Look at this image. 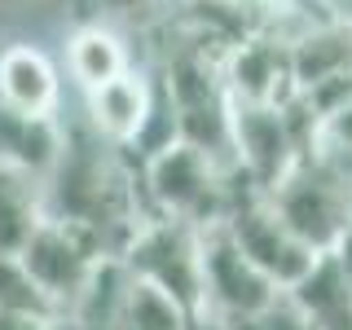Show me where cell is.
<instances>
[{
    "instance_id": "cell-1",
    "label": "cell",
    "mask_w": 352,
    "mask_h": 330,
    "mask_svg": "<svg viewBox=\"0 0 352 330\" xmlns=\"http://www.w3.org/2000/svg\"><path fill=\"white\" fill-rule=\"evenodd\" d=\"M44 216L84 229L106 260H119L150 220L137 159L93 128H66L62 154L44 176Z\"/></svg>"
},
{
    "instance_id": "cell-2",
    "label": "cell",
    "mask_w": 352,
    "mask_h": 330,
    "mask_svg": "<svg viewBox=\"0 0 352 330\" xmlns=\"http://www.w3.org/2000/svg\"><path fill=\"white\" fill-rule=\"evenodd\" d=\"M141 194H146L150 216H176L207 229L225 216L229 190H234V168H220L212 154L176 137L172 146L137 163Z\"/></svg>"
},
{
    "instance_id": "cell-3",
    "label": "cell",
    "mask_w": 352,
    "mask_h": 330,
    "mask_svg": "<svg viewBox=\"0 0 352 330\" xmlns=\"http://www.w3.org/2000/svg\"><path fill=\"white\" fill-rule=\"evenodd\" d=\"M220 225H225V234L234 238L242 256L286 291L317 264V251L278 216L269 190L251 185L238 168H234V190H229V207L220 216Z\"/></svg>"
},
{
    "instance_id": "cell-4",
    "label": "cell",
    "mask_w": 352,
    "mask_h": 330,
    "mask_svg": "<svg viewBox=\"0 0 352 330\" xmlns=\"http://www.w3.org/2000/svg\"><path fill=\"white\" fill-rule=\"evenodd\" d=\"M124 269L172 295L194 322H203V229L176 216H150L128 242Z\"/></svg>"
},
{
    "instance_id": "cell-5",
    "label": "cell",
    "mask_w": 352,
    "mask_h": 330,
    "mask_svg": "<svg viewBox=\"0 0 352 330\" xmlns=\"http://www.w3.org/2000/svg\"><path fill=\"white\" fill-rule=\"evenodd\" d=\"M273 207L286 225L300 234L317 256H326L330 242L344 234V225L352 220V185L348 172H339L335 163L304 154L291 172L269 190Z\"/></svg>"
},
{
    "instance_id": "cell-6",
    "label": "cell",
    "mask_w": 352,
    "mask_h": 330,
    "mask_svg": "<svg viewBox=\"0 0 352 330\" xmlns=\"http://www.w3.org/2000/svg\"><path fill=\"white\" fill-rule=\"evenodd\" d=\"M286 286H278L269 273H260L234 238L225 234V225L203 229V322H229V317H247L278 300ZM198 322V326H203Z\"/></svg>"
},
{
    "instance_id": "cell-7",
    "label": "cell",
    "mask_w": 352,
    "mask_h": 330,
    "mask_svg": "<svg viewBox=\"0 0 352 330\" xmlns=\"http://www.w3.org/2000/svg\"><path fill=\"white\" fill-rule=\"evenodd\" d=\"M22 269L36 278V286L53 300L58 308V317L71 308V300L84 291L88 273L97 269V260H106L102 251H97V242L84 234V229L66 225V220H53L44 216L36 229H31V238L22 242L18 251Z\"/></svg>"
},
{
    "instance_id": "cell-8",
    "label": "cell",
    "mask_w": 352,
    "mask_h": 330,
    "mask_svg": "<svg viewBox=\"0 0 352 330\" xmlns=\"http://www.w3.org/2000/svg\"><path fill=\"white\" fill-rule=\"evenodd\" d=\"M229 132H234V168L260 190H273L304 159L282 106L229 102Z\"/></svg>"
},
{
    "instance_id": "cell-9",
    "label": "cell",
    "mask_w": 352,
    "mask_h": 330,
    "mask_svg": "<svg viewBox=\"0 0 352 330\" xmlns=\"http://www.w3.org/2000/svg\"><path fill=\"white\" fill-rule=\"evenodd\" d=\"M220 84H225L229 102H269L282 106L291 102L300 88L291 75V58L286 44L269 31H247L242 40H234L220 58Z\"/></svg>"
},
{
    "instance_id": "cell-10",
    "label": "cell",
    "mask_w": 352,
    "mask_h": 330,
    "mask_svg": "<svg viewBox=\"0 0 352 330\" xmlns=\"http://www.w3.org/2000/svg\"><path fill=\"white\" fill-rule=\"evenodd\" d=\"M84 102H88V128L102 132L106 141H115V146H128V141L141 132V124H146V115H150L154 80L141 75L137 66H128V71L84 88Z\"/></svg>"
},
{
    "instance_id": "cell-11",
    "label": "cell",
    "mask_w": 352,
    "mask_h": 330,
    "mask_svg": "<svg viewBox=\"0 0 352 330\" xmlns=\"http://www.w3.org/2000/svg\"><path fill=\"white\" fill-rule=\"evenodd\" d=\"M62 141L66 128L58 124V115H27L0 102V163L44 181L62 154Z\"/></svg>"
},
{
    "instance_id": "cell-12",
    "label": "cell",
    "mask_w": 352,
    "mask_h": 330,
    "mask_svg": "<svg viewBox=\"0 0 352 330\" xmlns=\"http://www.w3.org/2000/svg\"><path fill=\"white\" fill-rule=\"evenodd\" d=\"M62 80L36 44H9L0 53V102L27 115H58Z\"/></svg>"
},
{
    "instance_id": "cell-13",
    "label": "cell",
    "mask_w": 352,
    "mask_h": 330,
    "mask_svg": "<svg viewBox=\"0 0 352 330\" xmlns=\"http://www.w3.org/2000/svg\"><path fill=\"white\" fill-rule=\"evenodd\" d=\"M286 58H291V75L300 93H308L313 84L330 80V75L352 71V22L326 18L317 27H308L304 36H295L286 44Z\"/></svg>"
},
{
    "instance_id": "cell-14",
    "label": "cell",
    "mask_w": 352,
    "mask_h": 330,
    "mask_svg": "<svg viewBox=\"0 0 352 330\" xmlns=\"http://www.w3.org/2000/svg\"><path fill=\"white\" fill-rule=\"evenodd\" d=\"M44 220V181L0 163V256H18Z\"/></svg>"
},
{
    "instance_id": "cell-15",
    "label": "cell",
    "mask_w": 352,
    "mask_h": 330,
    "mask_svg": "<svg viewBox=\"0 0 352 330\" xmlns=\"http://www.w3.org/2000/svg\"><path fill=\"white\" fill-rule=\"evenodd\" d=\"M128 66H132V58H128L124 40H119L106 22H84V27L66 40V71H71V80L80 88H93V84L110 80V75L128 71Z\"/></svg>"
},
{
    "instance_id": "cell-16",
    "label": "cell",
    "mask_w": 352,
    "mask_h": 330,
    "mask_svg": "<svg viewBox=\"0 0 352 330\" xmlns=\"http://www.w3.org/2000/svg\"><path fill=\"white\" fill-rule=\"evenodd\" d=\"M110 330H198V322L172 300V295H163L159 286H150V282H141V278L128 273L124 300L115 308Z\"/></svg>"
},
{
    "instance_id": "cell-17",
    "label": "cell",
    "mask_w": 352,
    "mask_h": 330,
    "mask_svg": "<svg viewBox=\"0 0 352 330\" xmlns=\"http://www.w3.org/2000/svg\"><path fill=\"white\" fill-rule=\"evenodd\" d=\"M0 313H31V317H53L58 322V308L53 300L36 286L18 256H0Z\"/></svg>"
},
{
    "instance_id": "cell-18",
    "label": "cell",
    "mask_w": 352,
    "mask_h": 330,
    "mask_svg": "<svg viewBox=\"0 0 352 330\" xmlns=\"http://www.w3.org/2000/svg\"><path fill=\"white\" fill-rule=\"evenodd\" d=\"M203 326H216V330H313V322H308L304 304L295 300L291 291H282L278 300H269L264 308H256V313L247 317H229V322H203Z\"/></svg>"
},
{
    "instance_id": "cell-19",
    "label": "cell",
    "mask_w": 352,
    "mask_h": 330,
    "mask_svg": "<svg viewBox=\"0 0 352 330\" xmlns=\"http://www.w3.org/2000/svg\"><path fill=\"white\" fill-rule=\"evenodd\" d=\"M308 154L335 163L339 172H352V102H344L335 115L317 119V137H313V150Z\"/></svg>"
},
{
    "instance_id": "cell-20",
    "label": "cell",
    "mask_w": 352,
    "mask_h": 330,
    "mask_svg": "<svg viewBox=\"0 0 352 330\" xmlns=\"http://www.w3.org/2000/svg\"><path fill=\"white\" fill-rule=\"evenodd\" d=\"M97 5V14L110 18V22H146L154 18L168 0H93Z\"/></svg>"
},
{
    "instance_id": "cell-21",
    "label": "cell",
    "mask_w": 352,
    "mask_h": 330,
    "mask_svg": "<svg viewBox=\"0 0 352 330\" xmlns=\"http://www.w3.org/2000/svg\"><path fill=\"white\" fill-rule=\"evenodd\" d=\"M326 256H330V264H335V273L344 278V286L352 291V220L344 225V234L330 242V251H326Z\"/></svg>"
},
{
    "instance_id": "cell-22",
    "label": "cell",
    "mask_w": 352,
    "mask_h": 330,
    "mask_svg": "<svg viewBox=\"0 0 352 330\" xmlns=\"http://www.w3.org/2000/svg\"><path fill=\"white\" fill-rule=\"evenodd\" d=\"M0 330H58V322L31 313H0Z\"/></svg>"
},
{
    "instance_id": "cell-23",
    "label": "cell",
    "mask_w": 352,
    "mask_h": 330,
    "mask_svg": "<svg viewBox=\"0 0 352 330\" xmlns=\"http://www.w3.org/2000/svg\"><path fill=\"white\" fill-rule=\"evenodd\" d=\"M247 5H269V0H247Z\"/></svg>"
}]
</instances>
